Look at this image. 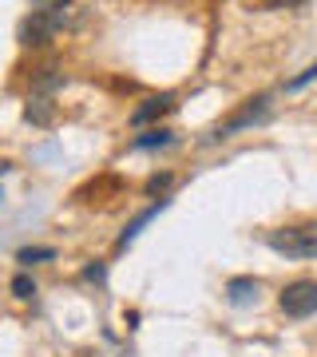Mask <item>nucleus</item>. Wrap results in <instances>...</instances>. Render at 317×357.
Listing matches in <instances>:
<instances>
[{"mask_svg":"<svg viewBox=\"0 0 317 357\" xmlns=\"http://www.w3.org/2000/svg\"><path fill=\"white\" fill-rule=\"evenodd\" d=\"M171 183H175L171 175H151V178H147V195H159V191H167Z\"/></svg>","mask_w":317,"mask_h":357,"instance_id":"nucleus-14","label":"nucleus"},{"mask_svg":"<svg viewBox=\"0 0 317 357\" xmlns=\"http://www.w3.org/2000/svg\"><path fill=\"white\" fill-rule=\"evenodd\" d=\"M278 306H281V314L293 318V321L314 318V314H317V282H309V278L290 282V286L278 294Z\"/></svg>","mask_w":317,"mask_h":357,"instance_id":"nucleus-2","label":"nucleus"},{"mask_svg":"<svg viewBox=\"0 0 317 357\" xmlns=\"http://www.w3.org/2000/svg\"><path fill=\"white\" fill-rule=\"evenodd\" d=\"M60 28H63V13H28L24 24H20V44L40 48V44L56 40V32H60Z\"/></svg>","mask_w":317,"mask_h":357,"instance_id":"nucleus-3","label":"nucleus"},{"mask_svg":"<svg viewBox=\"0 0 317 357\" xmlns=\"http://www.w3.org/2000/svg\"><path fill=\"white\" fill-rule=\"evenodd\" d=\"M13 298H20V302H32V298H36V282L28 278V274H16V278H13Z\"/></svg>","mask_w":317,"mask_h":357,"instance_id":"nucleus-12","label":"nucleus"},{"mask_svg":"<svg viewBox=\"0 0 317 357\" xmlns=\"http://www.w3.org/2000/svg\"><path fill=\"white\" fill-rule=\"evenodd\" d=\"M163 206H167V199H159V206H151V211H143V215H139V218H135V222H131V227H127V230H123V234H119V250H123V246H127V243H131V238H135V234H139V230H143V227H147V222H151V218H155V215H159V211H163Z\"/></svg>","mask_w":317,"mask_h":357,"instance_id":"nucleus-9","label":"nucleus"},{"mask_svg":"<svg viewBox=\"0 0 317 357\" xmlns=\"http://www.w3.org/2000/svg\"><path fill=\"white\" fill-rule=\"evenodd\" d=\"M24 119L28 123H36V128H48L52 119H56V103L48 100V96H32L24 107Z\"/></svg>","mask_w":317,"mask_h":357,"instance_id":"nucleus-7","label":"nucleus"},{"mask_svg":"<svg viewBox=\"0 0 317 357\" xmlns=\"http://www.w3.org/2000/svg\"><path fill=\"white\" fill-rule=\"evenodd\" d=\"M32 4V13H63L68 8V0H28Z\"/></svg>","mask_w":317,"mask_h":357,"instance_id":"nucleus-13","label":"nucleus"},{"mask_svg":"<svg viewBox=\"0 0 317 357\" xmlns=\"http://www.w3.org/2000/svg\"><path fill=\"white\" fill-rule=\"evenodd\" d=\"M266 243L281 258H317V222H297V227L270 230Z\"/></svg>","mask_w":317,"mask_h":357,"instance_id":"nucleus-1","label":"nucleus"},{"mask_svg":"<svg viewBox=\"0 0 317 357\" xmlns=\"http://www.w3.org/2000/svg\"><path fill=\"white\" fill-rule=\"evenodd\" d=\"M167 112H175V96H171V91L143 100L139 107L131 112V123H135V128H143V123H151V119H159V115H167Z\"/></svg>","mask_w":317,"mask_h":357,"instance_id":"nucleus-5","label":"nucleus"},{"mask_svg":"<svg viewBox=\"0 0 317 357\" xmlns=\"http://www.w3.org/2000/svg\"><path fill=\"white\" fill-rule=\"evenodd\" d=\"M266 115H270V96H254V100H246V107H242V112H234L226 123H218L210 139H226V135H234V131H242V128H250V123H262Z\"/></svg>","mask_w":317,"mask_h":357,"instance_id":"nucleus-4","label":"nucleus"},{"mask_svg":"<svg viewBox=\"0 0 317 357\" xmlns=\"http://www.w3.org/2000/svg\"><path fill=\"white\" fill-rule=\"evenodd\" d=\"M60 84H63V76H60V68H56V64H44V68L36 72V91H40V96L56 91Z\"/></svg>","mask_w":317,"mask_h":357,"instance_id":"nucleus-10","label":"nucleus"},{"mask_svg":"<svg viewBox=\"0 0 317 357\" xmlns=\"http://www.w3.org/2000/svg\"><path fill=\"white\" fill-rule=\"evenodd\" d=\"M8 171H13V163H0V178L8 175Z\"/></svg>","mask_w":317,"mask_h":357,"instance_id":"nucleus-18","label":"nucleus"},{"mask_svg":"<svg viewBox=\"0 0 317 357\" xmlns=\"http://www.w3.org/2000/svg\"><path fill=\"white\" fill-rule=\"evenodd\" d=\"M84 278H95V282H103V266H100V262H95V266H88V270H84Z\"/></svg>","mask_w":317,"mask_h":357,"instance_id":"nucleus-17","label":"nucleus"},{"mask_svg":"<svg viewBox=\"0 0 317 357\" xmlns=\"http://www.w3.org/2000/svg\"><path fill=\"white\" fill-rule=\"evenodd\" d=\"M52 258H56L52 246H24V250L16 255V262H20V266H40V262H52Z\"/></svg>","mask_w":317,"mask_h":357,"instance_id":"nucleus-11","label":"nucleus"},{"mask_svg":"<svg viewBox=\"0 0 317 357\" xmlns=\"http://www.w3.org/2000/svg\"><path fill=\"white\" fill-rule=\"evenodd\" d=\"M309 79H317V64H309V68H305V72H302V76H297V79H290L286 88H290V91H297V88H305Z\"/></svg>","mask_w":317,"mask_h":357,"instance_id":"nucleus-15","label":"nucleus"},{"mask_svg":"<svg viewBox=\"0 0 317 357\" xmlns=\"http://www.w3.org/2000/svg\"><path fill=\"white\" fill-rule=\"evenodd\" d=\"M258 278H230L226 282V302L230 306H250V302H258Z\"/></svg>","mask_w":317,"mask_h":357,"instance_id":"nucleus-6","label":"nucleus"},{"mask_svg":"<svg viewBox=\"0 0 317 357\" xmlns=\"http://www.w3.org/2000/svg\"><path fill=\"white\" fill-rule=\"evenodd\" d=\"M171 143H175V131L151 128V131H143V135H135L131 147H135V151H155V147H171Z\"/></svg>","mask_w":317,"mask_h":357,"instance_id":"nucleus-8","label":"nucleus"},{"mask_svg":"<svg viewBox=\"0 0 317 357\" xmlns=\"http://www.w3.org/2000/svg\"><path fill=\"white\" fill-rule=\"evenodd\" d=\"M266 8H297V4H305V0H262Z\"/></svg>","mask_w":317,"mask_h":357,"instance_id":"nucleus-16","label":"nucleus"}]
</instances>
